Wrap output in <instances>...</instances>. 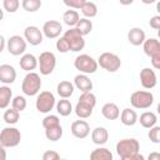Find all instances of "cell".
<instances>
[{
	"label": "cell",
	"mask_w": 160,
	"mask_h": 160,
	"mask_svg": "<svg viewBox=\"0 0 160 160\" xmlns=\"http://www.w3.org/2000/svg\"><path fill=\"white\" fill-rule=\"evenodd\" d=\"M74 66L76 70H79L80 72H84L86 75V74H94L98 70L99 64L92 56H90L88 54H81L75 58Z\"/></svg>",
	"instance_id": "3"
},
{
	"label": "cell",
	"mask_w": 160,
	"mask_h": 160,
	"mask_svg": "<svg viewBox=\"0 0 160 160\" xmlns=\"http://www.w3.org/2000/svg\"><path fill=\"white\" fill-rule=\"evenodd\" d=\"M16 79V71L12 65L2 64L0 65V81L2 84H12Z\"/></svg>",
	"instance_id": "16"
},
{
	"label": "cell",
	"mask_w": 160,
	"mask_h": 160,
	"mask_svg": "<svg viewBox=\"0 0 160 160\" xmlns=\"http://www.w3.org/2000/svg\"><path fill=\"white\" fill-rule=\"evenodd\" d=\"M142 48L144 52L151 58V65L155 69L160 70V41L154 38L146 39Z\"/></svg>",
	"instance_id": "4"
},
{
	"label": "cell",
	"mask_w": 160,
	"mask_h": 160,
	"mask_svg": "<svg viewBox=\"0 0 160 160\" xmlns=\"http://www.w3.org/2000/svg\"><path fill=\"white\" fill-rule=\"evenodd\" d=\"M2 119H4V121L6 122V124H9V125H14V124H16L18 121H19V119H20V112L19 111H16L15 109H8V110H5V112H4V115H2Z\"/></svg>",
	"instance_id": "31"
},
{
	"label": "cell",
	"mask_w": 160,
	"mask_h": 160,
	"mask_svg": "<svg viewBox=\"0 0 160 160\" xmlns=\"http://www.w3.org/2000/svg\"><path fill=\"white\" fill-rule=\"evenodd\" d=\"M25 50H26V40L24 38H21L20 35L10 36V39L8 40V51L11 55L19 56L24 54Z\"/></svg>",
	"instance_id": "11"
},
{
	"label": "cell",
	"mask_w": 160,
	"mask_h": 160,
	"mask_svg": "<svg viewBox=\"0 0 160 160\" xmlns=\"http://www.w3.org/2000/svg\"><path fill=\"white\" fill-rule=\"evenodd\" d=\"M128 40L134 46L144 45V42L146 40L144 30L140 29V28H132V29H130L129 32H128Z\"/></svg>",
	"instance_id": "17"
},
{
	"label": "cell",
	"mask_w": 160,
	"mask_h": 160,
	"mask_svg": "<svg viewBox=\"0 0 160 160\" xmlns=\"http://www.w3.org/2000/svg\"><path fill=\"white\" fill-rule=\"evenodd\" d=\"M140 144L136 139H122L116 144V152L120 158H128L139 154Z\"/></svg>",
	"instance_id": "5"
},
{
	"label": "cell",
	"mask_w": 160,
	"mask_h": 160,
	"mask_svg": "<svg viewBox=\"0 0 160 160\" xmlns=\"http://www.w3.org/2000/svg\"><path fill=\"white\" fill-rule=\"evenodd\" d=\"M19 65L22 70H25L28 72H32V70H35L36 66L39 65V60L32 54H24L20 58Z\"/></svg>",
	"instance_id": "18"
},
{
	"label": "cell",
	"mask_w": 160,
	"mask_h": 160,
	"mask_svg": "<svg viewBox=\"0 0 160 160\" xmlns=\"http://www.w3.org/2000/svg\"><path fill=\"white\" fill-rule=\"evenodd\" d=\"M92 108H90V106H86V105H84V104H81V102H79L78 101V104H76V106H75V114L80 118V119H86V118H89L91 114H92Z\"/></svg>",
	"instance_id": "33"
},
{
	"label": "cell",
	"mask_w": 160,
	"mask_h": 160,
	"mask_svg": "<svg viewBox=\"0 0 160 160\" xmlns=\"http://www.w3.org/2000/svg\"><path fill=\"white\" fill-rule=\"evenodd\" d=\"M154 102V95L150 91L138 90L131 94L130 96V104L135 109H148Z\"/></svg>",
	"instance_id": "6"
},
{
	"label": "cell",
	"mask_w": 160,
	"mask_h": 160,
	"mask_svg": "<svg viewBox=\"0 0 160 160\" xmlns=\"http://www.w3.org/2000/svg\"><path fill=\"white\" fill-rule=\"evenodd\" d=\"M56 111L61 116H69L72 111V105L68 99H61L56 102Z\"/></svg>",
	"instance_id": "28"
},
{
	"label": "cell",
	"mask_w": 160,
	"mask_h": 160,
	"mask_svg": "<svg viewBox=\"0 0 160 160\" xmlns=\"http://www.w3.org/2000/svg\"><path fill=\"white\" fill-rule=\"evenodd\" d=\"M81 12H82V15L86 19H89V18L91 19V18L96 16V14H98V6L92 1H86L84 4V6L81 8Z\"/></svg>",
	"instance_id": "32"
},
{
	"label": "cell",
	"mask_w": 160,
	"mask_h": 160,
	"mask_svg": "<svg viewBox=\"0 0 160 160\" xmlns=\"http://www.w3.org/2000/svg\"><path fill=\"white\" fill-rule=\"evenodd\" d=\"M156 10L159 11V14H160V1H158L156 2Z\"/></svg>",
	"instance_id": "48"
},
{
	"label": "cell",
	"mask_w": 160,
	"mask_h": 160,
	"mask_svg": "<svg viewBox=\"0 0 160 160\" xmlns=\"http://www.w3.org/2000/svg\"><path fill=\"white\" fill-rule=\"evenodd\" d=\"M11 105H12V109H15L16 111L20 112V111L25 110V108H26V99L24 96H21V95H18V96H15L12 99Z\"/></svg>",
	"instance_id": "37"
},
{
	"label": "cell",
	"mask_w": 160,
	"mask_h": 160,
	"mask_svg": "<svg viewBox=\"0 0 160 160\" xmlns=\"http://www.w3.org/2000/svg\"><path fill=\"white\" fill-rule=\"evenodd\" d=\"M148 160H160V152H158V151L150 152L148 156Z\"/></svg>",
	"instance_id": "45"
},
{
	"label": "cell",
	"mask_w": 160,
	"mask_h": 160,
	"mask_svg": "<svg viewBox=\"0 0 160 160\" xmlns=\"http://www.w3.org/2000/svg\"><path fill=\"white\" fill-rule=\"evenodd\" d=\"M98 64H99L102 69H105L106 71H109V72H115L116 70L120 69V66H121V60H120V58H119L116 54H114V52H102V54L99 56V59H98Z\"/></svg>",
	"instance_id": "8"
},
{
	"label": "cell",
	"mask_w": 160,
	"mask_h": 160,
	"mask_svg": "<svg viewBox=\"0 0 160 160\" xmlns=\"http://www.w3.org/2000/svg\"><path fill=\"white\" fill-rule=\"evenodd\" d=\"M42 30H40L38 26H28L25 30H24V38L25 40L30 44V45H40L42 42Z\"/></svg>",
	"instance_id": "12"
},
{
	"label": "cell",
	"mask_w": 160,
	"mask_h": 160,
	"mask_svg": "<svg viewBox=\"0 0 160 160\" xmlns=\"http://www.w3.org/2000/svg\"><path fill=\"white\" fill-rule=\"evenodd\" d=\"M42 160H61L60 155L55 150H46L42 155Z\"/></svg>",
	"instance_id": "41"
},
{
	"label": "cell",
	"mask_w": 160,
	"mask_h": 160,
	"mask_svg": "<svg viewBox=\"0 0 160 160\" xmlns=\"http://www.w3.org/2000/svg\"><path fill=\"white\" fill-rule=\"evenodd\" d=\"M139 121H140V125H141L142 128L151 129V128L155 126V124H156V121H158V118H156V115H155L154 112H151V111H145V112H142V114L140 115Z\"/></svg>",
	"instance_id": "25"
},
{
	"label": "cell",
	"mask_w": 160,
	"mask_h": 160,
	"mask_svg": "<svg viewBox=\"0 0 160 160\" xmlns=\"http://www.w3.org/2000/svg\"><path fill=\"white\" fill-rule=\"evenodd\" d=\"M71 134L78 139H85L90 134V126L85 120H75L71 124Z\"/></svg>",
	"instance_id": "15"
},
{
	"label": "cell",
	"mask_w": 160,
	"mask_h": 160,
	"mask_svg": "<svg viewBox=\"0 0 160 160\" xmlns=\"http://www.w3.org/2000/svg\"><path fill=\"white\" fill-rule=\"evenodd\" d=\"M60 125V119L56 115H48L42 119V126L44 129H49V128H54Z\"/></svg>",
	"instance_id": "36"
},
{
	"label": "cell",
	"mask_w": 160,
	"mask_h": 160,
	"mask_svg": "<svg viewBox=\"0 0 160 160\" xmlns=\"http://www.w3.org/2000/svg\"><path fill=\"white\" fill-rule=\"evenodd\" d=\"M21 6L28 12H35L41 8V1L40 0H22Z\"/></svg>",
	"instance_id": "34"
},
{
	"label": "cell",
	"mask_w": 160,
	"mask_h": 160,
	"mask_svg": "<svg viewBox=\"0 0 160 160\" xmlns=\"http://www.w3.org/2000/svg\"><path fill=\"white\" fill-rule=\"evenodd\" d=\"M41 88V79L40 75L36 72H28L22 80L21 84V90L25 95L28 96H34V95H39Z\"/></svg>",
	"instance_id": "1"
},
{
	"label": "cell",
	"mask_w": 160,
	"mask_h": 160,
	"mask_svg": "<svg viewBox=\"0 0 160 160\" xmlns=\"http://www.w3.org/2000/svg\"><path fill=\"white\" fill-rule=\"evenodd\" d=\"M86 1L85 0H64V4L66 5V6H69L70 9H80L81 10V8L84 6V4H85Z\"/></svg>",
	"instance_id": "40"
},
{
	"label": "cell",
	"mask_w": 160,
	"mask_h": 160,
	"mask_svg": "<svg viewBox=\"0 0 160 160\" xmlns=\"http://www.w3.org/2000/svg\"><path fill=\"white\" fill-rule=\"evenodd\" d=\"M74 84L72 82H70V81H68V80H62V81H60L59 84H58V88H56V90H58V94L62 98V99H68V98H70L71 95H72V92H74Z\"/></svg>",
	"instance_id": "23"
},
{
	"label": "cell",
	"mask_w": 160,
	"mask_h": 160,
	"mask_svg": "<svg viewBox=\"0 0 160 160\" xmlns=\"http://www.w3.org/2000/svg\"><path fill=\"white\" fill-rule=\"evenodd\" d=\"M2 6H4V9L6 11L15 12L20 6V1L19 0H4L2 1Z\"/></svg>",
	"instance_id": "38"
},
{
	"label": "cell",
	"mask_w": 160,
	"mask_h": 160,
	"mask_svg": "<svg viewBox=\"0 0 160 160\" xmlns=\"http://www.w3.org/2000/svg\"><path fill=\"white\" fill-rule=\"evenodd\" d=\"M120 120H121V122H122L124 125H126V126H132V125H135L136 121H138V115H136V112H135L132 109L126 108V109H124V110L121 111V114H120Z\"/></svg>",
	"instance_id": "22"
},
{
	"label": "cell",
	"mask_w": 160,
	"mask_h": 160,
	"mask_svg": "<svg viewBox=\"0 0 160 160\" xmlns=\"http://www.w3.org/2000/svg\"><path fill=\"white\" fill-rule=\"evenodd\" d=\"M0 151H1V160H6V150H5V148L1 146Z\"/></svg>",
	"instance_id": "47"
},
{
	"label": "cell",
	"mask_w": 160,
	"mask_h": 160,
	"mask_svg": "<svg viewBox=\"0 0 160 160\" xmlns=\"http://www.w3.org/2000/svg\"><path fill=\"white\" fill-rule=\"evenodd\" d=\"M158 114H160V102H159V105H158Z\"/></svg>",
	"instance_id": "49"
},
{
	"label": "cell",
	"mask_w": 160,
	"mask_h": 160,
	"mask_svg": "<svg viewBox=\"0 0 160 160\" xmlns=\"http://www.w3.org/2000/svg\"><path fill=\"white\" fill-rule=\"evenodd\" d=\"M61 160H66V159H61Z\"/></svg>",
	"instance_id": "51"
},
{
	"label": "cell",
	"mask_w": 160,
	"mask_h": 160,
	"mask_svg": "<svg viewBox=\"0 0 160 160\" xmlns=\"http://www.w3.org/2000/svg\"><path fill=\"white\" fill-rule=\"evenodd\" d=\"M21 132L16 128H4L0 132V145L2 148H15L20 144Z\"/></svg>",
	"instance_id": "2"
},
{
	"label": "cell",
	"mask_w": 160,
	"mask_h": 160,
	"mask_svg": "<svg viewBox=\"0 0 160 160\" xmlns=\"http://www.w3.org/2000/svg\"><path fill=\"white\" fill-rule=\"evenodd\" d=\"M79 102L86 105V106H90V108H95L96 105V96L90 91V92H82L79 98Z\"/></svg>",
	"instance_id": "35"
},
{
	"label": "cell",
	"mask_w": 160,
	"mask_h": 160,
	"mask_svg": "<svg viewBox=\"0 0 160 160\" xmlns=\"http://www.w3.org/2000/svg\"><path fill=\"white\" fill-rule=\"evenodd\" d=\"M121 160H145V158L141 154H135V155H131L128 158H121Z\"/></svg>",
	"instance_id": "44"
},
{
	"label": "cell",
	"mask_w": 160,
	"mask_h": 160,
	"mask_svg": "<svg viewBox=\"0 0 160 160\" xmlns=\"http://www.w3.org/2000/svg\"><path fill=\"white\" fill-rule=\"evenodd\" d=\"M55 105V96L51 91H41L36 98L35 106L39 112L48 114L54 109Z\"/></svg>",
	"instance_id": "9"
},
{
	"label": "cell",
	"mask_w": 160,
	"mask_h": 160,
	"mask_svg": "<svg viewBox=\"0 0 160 160\" xmlns=\"http://www.w3.org/2000/svg\"><path fill=\"white\" fill-rule=\"evenodd\" d=\"M149 25H150V28H152L155 30H159L160 29V15L152 16L150 19V21H149Z\"/></svg>",
	"instance_id": "43"
},
{
	"label": "cell",
	"mask_w": 160,
	"mask_h": 160,
	"mask_svg": "<svg viewBox=\"0 0 160 160\" xmlns=\"http://www.w3.org/2000/svg\"><path fill=\"white\" fill-rule=\"evenodd\" d=\"M149 139L151 142L154 144H160V126H154L149 130V134H148Z\"/></svg>",
	"instance_id": "39"
},
{
	"label": "cell",
	"mask_w": 160,
	"mask_h": 160,
	"mask_svg": "<svg viewBox=\"0 0 160 160\" xmlns=\"http://www.w3.org/2000/svg\"><path fill=\"white\" fill-rule=\"evenodd\" d=\"M45 136L50 141H58V140H60L61 136H62V128H61V125L45 129Z\"/></svg>",
	"instance_id": "29"
},
{
	"label": "cell",
	"mask_w": 160,
	"mask_h": 160,
	"mask_svg": "<svg viewBox=\"0 0 160 160\" xmlns=\"http://www.w3.org/2000/svg\"><path fill=\"white\" fill-rule=\"evenodd\" d=\"M62 20H64V22H65L68 26L75 28V26L78 25V22L80 21V15H79V12H78L76 10L69 9V10H66V11L64 12Z\"/></svg>",
	"instance_id": "26"
},
{
	"label": "cell",
	"mask_w": 160,
	"mask_h": 160,
	"mask_svg": "<svg viewBox=\"0 0 160 160\" xmlns=\"http://www.w3.org/2000/svg\"><path fill=\"white\" fill-rule=\"evenodd\" d=\"M0 42H1V45H0V51H2L4 49H5V38L1 35L0 36Z\"/></svg>",
	"instance_id": "46"
},
{
	"label": "cell",
	"mask_w": 160,
	"mask_h": 160,
	"mask_svg": "<svg viewBox=\"0 0 160 160\" xmlns=\"http://www.w3.org/2000/svg\"><path fill=\"white\" fill-rule=\"evenodd\" d=\"M62 31V25L56 20H49L42 25V34L48 39L58 38Z\"/></svg>",
	"instance_id": "13"
},
{
	"label": "cell",
	"mask_w": 160,
	"mask_h": 160,
	"mask_svg": "<svg viewBox=\"0 0 160 160\" xmlns=\"http://www.w3.org/2000/svg\"><path fill=\"white\" fill-rule=\"evenodd\" d=\"M41 75H50L56 66V56L51 51H44L38 58Z\"/></svg>",
	"instance_id": "10"
},
{
	"label": "cell",
	"mask_w": 160,
	"mask_h": 160,
	"mask_svg": "<svg viewBox=\"0 0 160 160\" xmlns=\"http://www.w3.org/2000/svg\"><path fill=\"white\" fill-rule=\"evenodd\" d=\"M56 49L60 51V52H68L70 51V48L66 42V40L64 38H60L58 41H56Z\"/></svg>",
	"instance_id": "42"
},
{
	"label": "cell",
	"mask_w": 160,
	"mask_h": 160,
	"mask_svg": "<svg viewBox=\"0 0 160 160\" xmlns=\"http://www.w3.org/2000/svg\"><path fill=\"white\" fill-rule=\"evenodd\" d=\"M101 114L108 120H116L120 116V110L116 104L114 102H106L101 108Z\"/></svg>",
	"instance_id": "20"
},
{
	"label": "cell",
	"mask_w": 160,
	"mask_h": 160,
	"mask_svg": "<svg viewBox=\"0 0 160 160\" xmlns=\"http://www.w3.org/2000/svg\"><path fill=\"white\" fill-rule=\"evenodd\" d=\"M91 139H92V142L96 144V145H104L108 139H109V132L105 128L102 126H98L92 130L91 132Z\"/></svg>",
	"instance_id": "21"
},
{
	"label": "cell",
	"mask_w": 160,
	"mask_h": 160,
	"mask_svg": "<svg viewBox=\"0 0 160 160\" xmlns=\"http://www.w3.org/2000/svg\"><path fill=\"white\" fill-rule=\"evenodd\" d=\"M74 85L81 92H90L92 90V81L85 74H79L74 78Z\"/></svg>",
	"instance_id": "19"
},
{
	"label": "cell",
	"mask_w": 160,
	"mask_h": 160,
	"mask_svg": "<svg viewBox=\"0 0 160 160\" xmlns=\"http://www.w3.org/2000/svg\"><path fill=\"white\" fill-rule=\"evenodd\" d=\"M140 82L145 89H152L158 82L155 71L150 68H144L140 71Z\"/></svg>",
	"instance_id": "14"
},
{
	"label": "cell",
	"mask_w": 160,
	"mask_h": 160,
	"mask_svg": "<svg viewBox=\"0 0 160 160\" xmlns=\"http://www.w3.org/2000/svg\"><path fill=\"white\" fill-rule=\"evenodd\" d=\"M12 99V90L9 86H0V109H6Z\"/></svg>",
	"instance_id": "27"
},
{
	"label": "cell",
	"mask_w": 160,
	"mask_h": 160,
	"mask_svg": "<svg viewBox=\"0 0 160 160\" xmlns=\"http://www.w3.org/2000/svg\"><path fill=\"white\" fill-rule=\"evenodd\" d=\"M158 36H159V39H160V29L158 30Z\"/></svg>",
	"instance_id": "50"
},
{
	"label": "cell",
	"mask_w": 160,
	"mask_h": 160,
	"mask_svg": "<svg viewBox=\"0 0 160 160\" xmlns=\"http://www.w3.org/2000/svg\"><path fill=\"white\" fill-rule=\"evenodd\" d=\"M62 38L66 40V42H68V45L70 48V51H80L85 46L84 36L75 28H71V29L66 30L64 32Z\"/></svg>",
	"instance_id": "7"
},
{
	"label": "cell",
	"mask_w": 160,
	"mask_h": 160,
	"mask_svg": "<svg viewBox=\"0 0 160 160\" xmlns=\"http://www.w3.org/2000/svg\"><path fill=\"white\" fill-rule=\"evenodd\" d=\"M90 160H114L112 152L106 148H98L91 151Z\"/></svg>",
	"instance_id": "24"
},
{
	"label": "cell",
	"mask_w": 160,
	"mask_h": 160,
	"mask_svg": "<svg viewBox=\"0 0 160 160\" xmlns=\"http://www.w3.org/2000/svg\"><path fill=\"white\" fill-rule=\"evenodd\" d=\"M75 29L82 36H85V35H88V34L91 32V30H92V22H91V20H89L86 18H82V19H80V21L78 22V25L75 26Z\"/></svg>",
	"instance_id": "30"
}]
</instances>
